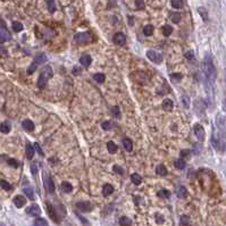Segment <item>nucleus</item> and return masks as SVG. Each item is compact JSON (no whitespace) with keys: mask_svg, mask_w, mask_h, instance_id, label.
Instances as JSON below:
<instances>
[{"mask_svg":"<svg viewBox=\"0 0 226 226\" xmlns=\"http://www.w3.org/2000/svg\"><path fill=\"white\" fill-rule=\"evenodd\" d=\"M80 62H81V65H83L84 67H89L91 65V62H92V58H91L90 56H88V55H85V56H82L80 58Z\"/></svg>","mask_w":226,"mask_h":226,"instance_id":"20","label":"nucleus"},{"mask_svg":"<svg viewBox=\"0 0 226 226\" xmlns=\"http://www.w3.org/2000/svg\"><path fill=\"white\" fill-rule=\"evenodd\" d=\"M174 165H175V167L177 168V170H184L185 166H187V163H185V160L181 157L180 159H176Z\"/></svg>","mask_w":226,"mask_h":226,"instance_id":"26","label":"nucleus"},{"mask_svg":"<svg viewBox=\"0 0 226 226\" xmlns=\"http://www.w3.org/2000/svg\"><path fill=\"white\" fill-rule=\"evenodd\" d=\"M26 213L28 215L33 216V217H38V216L41 215V209H40V207L38 204H32L26 209Z\"/></svg>","mask_w":226,"mask_h":226,"instance_id":"13","label":"nucleus"},{"mask_svg":"<svg viewBox=\"0 0 226 226\" xmlns=\"http://www.w3.org/2000/svg\"><path fill=\"white\" fill-rule=\"evenodd\" d=\"M35 226H45L48 225V222L45 221V218H38V219H35L33 223Z\"/></svg>","mask_w":226,"mask_h":226,"instance_id":"43","label":"nucleus"},{"mask_svg":"<svg viewBox=\"0 0 226 226\" xmlns=\"http://www.w3.org/2000/svg\"><path fill=\"white\" fill-rule=\"evenodd\" d=\"M131 181H132L133 184H135V185H140V184H141V182H142V178H141V176L139 175V174L134 173V174H132V175H131Z\"/></svg>","mask_w":226,"mask_h":226,"instance_id":"28","label":"nucleus"},{"mask_svg":"<svg viewBox=\"0 0 226 226\" xmlns=\"http://www.w3.org/2000/svg\"><path fill=\"white\" fill-rule=\"evenodd\" d=\"M180 224L181 225H189L190 224V217L187 215H182L180 218Z\"/></svg>","mask_w":226,"mask_h":226,"instance_id":"42","label":"nucleus"},{"mask_svg":"<svg viewBox=\"0 0 226 226\" xmlns=\"http://www.w3.org/2000/svg\"><path fill=\"white\" fill-rule=\"evenodd\" d=\"M176 194H177V197L180 199H184L187 197V190L185 187H177V190H176Z\"/></svg>","mask_w":226,"mask_h":226,"instance_id":"21","label":"nucleus"},{"mask_svg":"<svg viewBox=\"0 0 226 226\" xmlns=\"http://www.w3.org/2000/svg\"><path fill=\"white\" fill-rule=\"evenodd\" d=\"M194 134H196V136L198 138V140H200V141H204V127H202V125L201 124H196L194 125Z\"/></svg>","mask_w":226,"mask_h":226,"instance_id":"12","label":"nucleus"},{"mask_svg":"<svg viewBox=\"0 0 226 226\" xmlns=\"http://www.w3.org/2000/svg\"><path fill=\"white\" fill-rule=\"evenodd\" d=\"M202 69H204V80H206V83L210 84L211 86L214 85L216 80V75H217V72H216L215 65L213 62V59L210 55H207L204 57V62H202Z\"/></svg>","mask_w":226,"mask_h":226,"instance_id":"1","label":"nucleus"},{"mask_svg":"<svg viewBox=\"0 0 226 226\" xmlns=\"http://www.w3.org/2000/svg\"><path fill=\"white\" fill-rule=\"evenodd\" d=\"M170 18L172 19V22H173V23L177 24V23L181 22L182 15L180 14V13H170Z\"/></svg>","mask_w":226,"mask_h":226,"instance_id":"25","label":"nucleus"},{"mask_svg":"<svg viewBox=\"0 0 226 226\" xmlns=\"http://www.w3.org/2000/svg\"><path fill=\"white\" fill-rule=\"evenodd\" d=\"M113 192H114L113 185H110V184H105V185L102 187V194H103V197H108V196H110Z\"/></svg>","mask_w":226,"mask_h":226,"instance_id":"22","label":"nucleus"},{"mask_svg":"<svg viewBox=\"0 0 226 226\" xmlns=\"http://www.w3.org/2000/svg\"><path fill=\"white\" fill-rule=\"evenodd\" d=\"M47 208H48V214H49V216H50L52 219H55V222L59 223V219H58V216H57V214H56V210H55V208H54L50 204H47Z\"/></svg>","mask_w":226,"mask_h":226,"instance_id":"18","label":"nucleus"},{"mask_svg":"<svg viewBox=\"0 0 226 226\" xmlns=\"http://www.w3.org/2000/svg\"><path fill=\"white\" fill-rule=\"evenodd\" d=\"M24 193L26 194V197H28V199H31V200H33L34 199L33 190H32L31 187H25V189H24Z\"/></svg>","mask_w":226,"mask_h":226,"instance_id":"41","label":"nucleus"},{"mask_svg":"<svg viewBox=\"0 0 226 226\" xmlns=\"http://www.w3.org/2000/svg\"><path fill=\"white\" fill-rule=\"evenodd\" d=\"M101 126H102V129H103V130H106V131L110 130V129H112V123L107 120V122H103V123L101 124Z\"/></svg>","mask_w":226,"mask_h":226,"instance_id":"49","label":"nucleus"},{"mask_svg":"<svg viewBox=\"0 0 226 226\" xmlns=\"http://www.w3.org/2000/svg\"><path fill=\"white\" fill-rule=\"evenodd\" d=\"M0 129H1V132H2V133H9L11 130V125L8 120H6V122H2V123H1Z\"/></svg>","mask_w":226,"mask_h":226,"instance_id":"24","label":"nucleus"},{"mask_svg":"<svg viewBox=\"0 0 226 226\" xmlns=\"http://www.w3.org/2000/svg\"><path fill=\"white\" fill-rule=\"evenodd\" d=\"M182 79H183V75L181 73L170 74V80H172L173 83H178V82H181Z\"/></svg>","mask_w":226,"mask_h":226,"instance_id":"29","label":"nucleus"},{"mask_svg":"<svg viewBox=\"0 0 226 226\" xmlns=\"http://www.w3.org/2000/svg\"><path fill=\"white\" fill-rule=\"evenodd\" d=\"M112 114H113L115 117H119V116H120V113H119V108L117 107V106L113 107V108H112Z\"/></svg>","mask_w":226,"mask_h":226,"instance_id":"48","label":"nucleus"},{"mask_svg":"<svg viewBox=\"0 0 226 226\" xmlns=\"http://www.w3.org/2000/svg\"><path fill=\"white\" fill-rule=\"evenodd\" d=\"M31 170H32V174H33V175L36 174V172H38V167H36V164H35V163H33V164L31 165Z\"/></svg>","mask_w":226,"mask_h":226,"instance_id":"52","label":"nucleus"},{"mask_svg":"<svg viewBox=\"0 0 226 226\" xmlns=\"http://www.w3.org/2000/svg\"><path fill=\"white\" fill-rule=\"evenodd\" d=\"M22 126L23 129L28 132H32L34 130V123L31 119H24L22 122Z\"/></svg>","mask_w":226,"mask_h":226,"instance_id":"15","label":"nucleus"},{"mask_svg":"<svg viewBox=\"0 0 226 226\" xmlns=\"http://www.w3.org/2000/svg\"><path fill=\"white\" fill-rule=\"evenodd\" d=\"M201 151V144H194V153H198Z\"/></svg>","mask_w":226,"mask_h":226,"instance_id":"55","label":"nucleus"},{"mask_svg":"<svg viewBox=\"0 0 226 226\" xmlns=\"http://www.w3.org/2000/svg\"><path fill=\"white\" fill-rule=\"evenodd\" d=\"M47 1V6H48V10L50 11L51 14L56 11V4L55 0H45Z\"/></svg>","mask_w":226,"mask_h":226,"instance_id":"34","label":"nucleus"},{"mask_svg":"<svg viewBox=\"0 0 226 226\" xmlns=\"http://www.w3.org/2000/svg\"><path fill=\"white\" fill-rule=\"evenodd\" d=\"M211 143L217 151H221V152H224L225 151V139L223 138L221 133L218 132L217 130V133L216 131L213 132V135H211Z\"/></svg>","mask_w":226,"mask_h":226,"instance_id":"3","label":"nucleus"},{"mask_svg":"<svg viewBox=\"0 0 226 226\" xmlns=\"http://www.w3.org/2000/svg\"><path fill=\"white\" fill-rule=\"evenodd\" d=\"M34 146H32L30 142H28L26 143V146H25V152H26V158L28 159H31L33 158L34 156Z\"/></svg>","mask_w":226,"mask_h":226,"instance_id":"16","label":"nucleus"},{"mask_svg":"<svg viewBox=\"0 0 226 226\" xmlns=\"http://www.w3.org/2000/svg\"><path fill=\"white\" fill-rule=\"evenodd\" d=\"M34 147H35V150H36V151L39 152L40 156H42V157H43V152H42V150H41V148L39 147V144H38V143H34Z\"/></svg>","mask_w":226,"mask_h":226,"instance_id":"54","label":"nucleus"},{"mask_svg":"<svg viewBox=\"0 0 226 226\" xmlns=\"http://www.w3.org/2000/svg\"><path fill=\"white\" fill-rule=\"evenodd\" d=\"M198 13L201 15V17H202V19H204V22H207V21H208V13H207V10H206L204 8H202V7H199Z\"/></svg>","mask_w":226,"mask_h":226,"instance_id":"37","label":"nucleus"},{"mask_svg":"<svg viewBox=\"0 0 226 226\" xmlns=\"http://www.w3.org/2000/svg\"><path fill=\"white\" fill-rule=\"evenodd\" d=\"M7 164L9 165L10 167H13V168H18V167H19V163L17 161L16 159H13V158L7 159Z\"/></svg>","mask_w":226,"mask_h":226,"instance_id":"40","label":"nucleus"},{"mask_svg":"<svg viewBox=\"0 0 226 226\" xmlns=\"http://www.w3.org/2000/svg\"><path fill=\"white\" fill-rule=\"evenodd\" d=\"M161 107H163V109L166 110V112H170V110L173 109V107H174V103H173V101H172L170 99H165L164 101H163Z\"/></svg>","mask_w":226,"mask_h":226,"instance_id":"19","label":"nucleus"},{"mask_svg":"<svg viewBox=\"0 0 226 226\" xmlns=\"http://www.w3.org/2000/svg\"><path fill=\"white\" fill-rule=\"evenodd\" d=\"M215 124L217 126V130L221 133L223 138L226 139V117L224 115L218 114L215 118Z\"/></svg>","mask_w":226,"mask_h":226,"instance_id":"5","label":"nucleus"},{"mask_svg":"<svg viewBox=\"0 0 226 226\" xmlns=\"http://www.w3.org/2000/svg\"><path fill=\"white\" fill-rule=\"evenodd\" d=\"M62 192H65V193H71L73 191V187H72V184L68 183V182H62Z\"/></svg>","mask_w":226,"mask_h":226,"instance_id":"27","label":"nucleus"},{"mask_svg":"<svg viewBox=\"0 0 226 226\" xmlns=\"http://www.w3.org/2000/svg\"><path fill=\"white\" fill-rule=\"evenodd\" d=\"M74 39L77 43H89L92 41V34L90 32H81L75 34Z\"/></svg>","mask_w":226,"mask_h":226,"instance_id":"6","label":"nucleus"},{"mask_svg":"<svg viewBox=\"0 0 226 226\" xmlns=\"http://www.w3.org/2000/svg\"><path fill=\"white\" fill-rule=\"evenodd\" d=\"M11 39V34L8 32V30L6 28L5 21L1 19V28H0V41L1 43H5L6 41H9Z\"/></svg>","mask_w":226,"mask_h":226,"instance_id":"8","label":"nucleus"},{"mask_svg":"<svg viewBox=\"0 0 226 226\" xmlns=\"http://www.w3.org/2000/svg\"><path fill=\"white\" fill-rule=\"evenodd\" d=\"M158 194L159 198H163V199H168L170 196V192L168 191V190H166V189H161V190H159V192L157 193Z\"/></svg>","mask_w":226,"mask_h":226,"instance_id":"31","label":"nucleus"},{"mask_svg":"<svg viewBox=\"0 0 226 226\" xmlns=\"http://www.w3.org/2000/svg\"><path fill=\"white\" fill-rule=\"evenodd\" d=\"M180 155H181L182 158H190L191 157V151L187 150V149H184V150H181Z\"/></svg>","mask_w":226,"mask_h":226,"instance_id":"46","label":"nucleus"},{"mask_svg":"<svg viewBox=\"0 0 226 226\" xmlns=\"http://www.w3.org/2000/svg\"><path fill=\"white\" fill-rule=\"evenodd\" d=\"M185 58H187V59H190V60H192L193 58H194V57H193L192 51H187V52H185Z\"/></svg>","mask_w":226,"mask_h":226,"instance_id":"53","label":"nucleus"},{"mask_svg":"<svg viewBox=\"0 0 226 226\" xmlns=\"http://www.w3.org/2000/svg\"><path fill=\"white\" fill-rule=\"evenodd\" d=\"M135 6L138 9H143V8H144V2H143L142 0H136Z\"/></svg>","mask_w":226,"mask_h":226,"instance_id":"50","label":"nucleus"},{"mask_svg":"<svg viewBox=\"0 0 226 226\" xmlns=\"http://www.w3.org/2000/svg\"><path fill=\"white\" fill-rule=\"evenodd\" d=\"M52 76V69L49 65H45V67L41 69L39 75V79H38V82H36V85L39 89H43L45 86V84L48 83V81L51 79Z\"/></svg>","mask_w":226,"mask_h":226,"instance_id":"2","label":"nucleus"},{"mask_svg":"<svg viewBox=\"0 0 226 226\" xmlns=\"http://www.w3.org/2000/svg\"><path fill=\"white\" fill-rule=\"evenodd\" d=\"M93 80L98 83H103L105 80H106V76H105V74L102 73H97L93 75Z\"/></svg>","mask_w":226,"mask_h":226,"instance_id":"33","label":"nucleus"},{"mask_svg":"<svg viewBox=\"0 0 226 226\" xmlns=\"http://www.w3.org/2000/svg\"><path fill=\"white\" fill-rule=\"evenodd\" d=\"M107 149H108V152H110V153L117 152V146H116V143L113 141H109L107 143Z\"/></svg>","mask_w":226,"mask_h":226,"instance_id":"30","label":"nucleus"},{"mask_svg":"<svg viewBox=\"0 0 226 226\" xmlns=\"http://www.w3.org/2000/svg\"><path fill=\"white\" fill-rule=\"evenodd\" d=\"M170 4H172V6H173L174 8H176V9H180V8H182L183 5H184L183 0H172Z\"/></svg>","mask_w":226,"mask_h":226,"instance_id":"39","label":"nucleus"},{"mask_svg":"<svg viewBox=\"0 0 226 226\" xmlns=\"http://www.w3.org/2000/svg\"><path fill=\"white\" fill-rule=\"evenodd\" d=\"M147 57L151 60V62H156V64H160L163 62V55L156 50H148L147 51Z\"/></svg>","mask_w":226,"mask_h":226,"instance_id":"9","label":"nucleus"},{"mask_svg":"<svg viewBox=\"0 0 226 226\" xmlns=\"http://www.w3.org/2000/svg\"><path fill=\"white\" fill-rule=\"evenodd\" d=\"M119 224L120 225H132V221H131L129 217H126V216H123V217H120L119 218Z\"/></svg>","mask_w":226,"mask_h":226,"instance_id":"38","label":"nucleus"},{"mask_svg":"<svg viewBox=\"0 0 226 226\" xmlns=\"http://www.w3.org/2000/svg\"><path fill=\"white\" fill-rule=\"evenodd\" d=\"M13 201H14V204L16 206L17 208H22L23 206H25V204H26V199L24 198L23 196H16L15 198L13 199Z\"/></svg>","mask_w":226,"mask_h":226,"instance_id":"14","label":"nucleus"},{"mask_svg":"<svg viewBox=\"0 0 226 226\" xmlns=\"http://www.w3.org/2000/svg\"><path fill=\"white\" fill-rule=\"evenodd\" d=\"M113 41H114V43H115V45L123 47V45H125V43H126V36H125L124 33H122V32H117V33L114 35Z\"/></svg>","mask_w":226,"mask_h":226,"instance_id":"11","label":"nucleus"},{"mask_svg":"<svg viewBox=\"0 0 226 226\" xmlns=\"http://www.w3.org/2000/svg\"><path fill=\"white\" fill-rule=\"evenodd\" d=\"M161 28H163V34H164L165 36H170V34H172V32H173V28L170 25H164Z\"/></svg>","mask_w":226,"mask_h":226,"instance_id":"36","label":"nucleus"},{"mask_svg":"<svg viewBox=\"0 0 226 226\" xmlns=\"http://www.w3.org/2000/svg\"><path fill=\"white\" fill-rule=\"evenodd\" d=\"M122 143H123V147H124V149L127 152H131L133 150V142L131 141L129 138H124Z\"/></svg>","mask_w":226,"mask_h":226,"instance_id":"17","label":"nucleus"},{"mask_svg":"<svg viewBox=\"0 0 226 226\" xmlns=\"http://www.w3.org/2000/svg\"><path fill=\"white\" fill-rule=\"evenodd\" d=\"M75 206H76L77 209L83 211V213H89L93 209V204L89 201H79V202H76Z\"/></svg>","mask_w":226,"mask_h":226,"instance_id":"10","label":"nucleus"},{"mask_svg":"<svg viewBox=\"0 0 226 226\" xmlns=\"http://www.w3.org/2000/svg\"><path fill=\"white\" fill-rule=\"evenodd\" d=\"M165 222V218L163 215H160V214H156V223L157 224H164Z\"/></svg>","mask_w":226,"mask_h":226,"instance_id":"47","label":"nucleus"},{"mask_svg":"<svg viewBox=\"0 0 226 226\" xmlns=\"http://www.w3.org/2000/svg\"><path fill=\"white\" fill-rule=\"evenodd\" d=\"M43 185L45 189L49 193L55 192V184H54V180L51 178V176L48 173H43Z\"/></svg>","mask_w":226,"mask_h":226,"instance_id":"7","label":"nucleus"},{"mask_svg":"<svg viewBox=\"0 0 226 226\" xmlns=\"http://www.w3.org/2000/svg\"><path fill=\"white\" fill-rule=\"evenodd\" d=\"M1 187L4 189V190H6V191H9V190H11L13 189V187L10 185V183H8L7 181H5V180H1Z\"/></svg>","mask_w":226,"mask_h":226,"instance_id":"44","label":"nucleus"},{"mask_svg":"<svg viewBox=\"0 0 226 226\" xmlns=\"http://www.w3.org/2000/svg\"><path fill=\"white\" fill-rule=\"evenodd\" d=\"M156 173L158 174V175L160 176H166L167 174H168V170H167V168L165 167L164 165H158L157 167H156Z\"/></svg>","mask_w":226,"mask_h":226,"instance_id":"23","label":"nucleus"},{"mask_svg":"<svg viewBox=\"0 0 226 226\" xmlns=\"http://www.w3.org/2000/svg\"><path fill=\"white\" fill-rule=\"evenodd\" d=\"M143 33H144V35H147V36L152 35L153 34V26L152 25H150V24L146 25V26L143 28Z\"/></svg>","mask_w":226,"mask_h":226,"instance_id":"35","label":"nucleus"},{"mask_svg":"<svg viewBox=\"0 0 226 226\" xmlns=\"http://www.w3.org/2000/svg\"><path fill=\"white\" fill-rule=\"evenodd\" d=\"M113 170L115 172V173L119 174V175H124V170H123L120 166H118V165H114Z\"/></svg>","mask_w":226,"mask_h":226,"instance_id":"45","label":"nucleus"},{"mask_svg":"<svg viewBox=\"0 0 226 226\" xmlns=\"http://www.w3.org/2000/svg\"><path fill=\"white\" fill-rule=\"evenodd\" d=\"M11 28H13V30H14L15 32H22L24 26H23V24L21 22H13Z\"/></svg>","mask_w":226,"mask_h":226,"instance_id":"32","label":"nucleus"},{"mask_svg":"<svg viewBox=\"0 0 226 226\" xmlns=\"http://www.w3.org/2000/svg\"><path fill=\"white\" fill-rule=\"evenodd\" d=\"M182 100H183V103H184V106H185L187 108L189 107V98L184 96L183 98H182Z\"/></svg>","mask_w":226,"mask_h":226,"instance_id":"56","label":"nucleus"},{"mask_svg":"<svg viewBox=\"0 0 226 226\" xmlns=\"http://www.w3.org/2000/svg\"><path fill=\"white\" fill-rule=\"evenodd\" d=\"M81 73H82V69H81V67H79V66H74V67H73V74H75V75H80Z\"/></svg>","mask_w":226,"mask_h":226,"instance_id":"51","label":"nucleus"},{"mask_svg":"<svg viewBox=\"0 0 226 226\" xmlns=\"http://www.w3.org/2000/svg\"><path fill=\"white\" fill-rule=\"evenodd\" d=\"M47 60H48V58H47V55H45V54H39L38 56L35 57V59L33 60V62L30 65V67H28V73L33 74L34 72H35V69L38 68V66L41 65V64H45Z\"/></svg>","mask_w":226,"mask_h":226,"instance_id":"4","label":"nucleus"}]
</instances>
